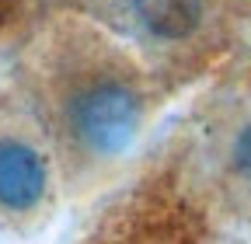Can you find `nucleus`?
<instances>
[{
  "label": "nucleus",
  "mask_w": 251,
  "mask_h": 244,
  "mask_svg": "<svg viewBox=\"0 0 251 244\" xmlns=\"http://www.w3.org/2000/svg\"><path fill=\"white\" fill-rule=\"evenodd\" d=\"M52 126L80 168H108L133 150L147 122V91L112 42L74 46L52 73Z\"/></svg>",
  "instance_id": "f257e3e1"
},
{
  "label": "nucleus",
  "mask_w": 251,
  "mask_h": 244,
  "mask_svg": "<svg viewBox=\"0 0 251 244\" xmlns=\"http://www.w3.org/2000/svg\"><path fill=\"white\" fill-rule=\"evenodd\" d=\"M49 157L25 133H0V209L28 217L49 199Z\"/></svg>",
  "instance_id": "f03ea898"
},
{
  "label": "nucleus",
  "mask_w": 251,
  "mask_h": 244,
  "mask_svg": "<svg viewBox=\"0 0 251 244\" xmlns=\"http://www.w3.org/2000/svg\"><path fill=\"white\" fill-rule=\"evenodd\" d=\"M122 14L147 46H188L209 21V0H122Z\"/></svg>",
  "instance_id": "7ed1b4c3"
},
{
  "label": "nucleus",
  "mask_w": 251,
  "mask_h": 244,
  "mask_svg": "<svg viewBox=\"0 0 251 244\" xmlns=\"http://www.w3.org/2000/svg\"><path fill=\"white\" fill-rule=\"evenodd\" d=\"M230 168L244 178V181H251V122L234 136V143H230Z\"/></svg>",
  "instance_id": "20e7f679"
},
{
  "label": "nucleus",
  "mask_w": 251,
  "mask_h": 244,
  "mask_svg": "<svg viewBox=\"0 0 251 244\" xmlns=\"http://www.w3.org/2000/svg\"><path fill=\"white\" fill-rule=\"evenodd\" d=\"M4 4H11V0H0V7H4Z\"/></svg>",
  "instance_id": "39448f33"
}]
</instances>
